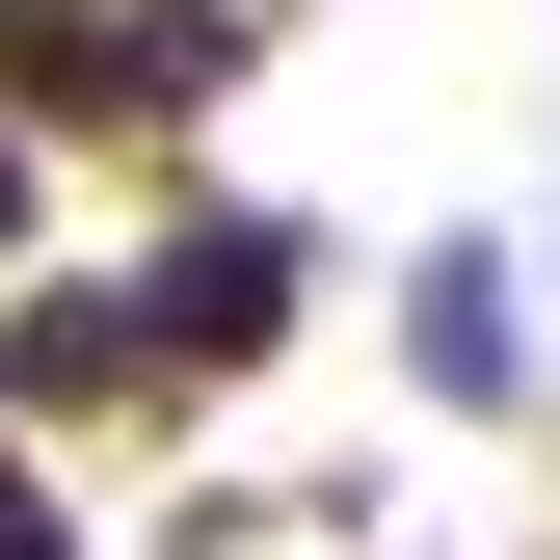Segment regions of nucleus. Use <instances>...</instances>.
Listing matches in <instances>:
<instances>
[{
    "mask_svg": "<svg viewBox=\"0 0 560 560\" xmlns=\"http://www.w3.org/2000/svg\"><path fill=\"white\" fill-rule=\"evenodd\" d=\"M0 400H27V428H81V400H161V374H133V267H107V294H0Z\"/></svg>",
    "mask_w": 560,
    "mask_h": 560,
    "instance_id": "4",
    "label": "nucleus"
},
{
    "mask_svg": "<svg viewBox=\"0 0 560 560\" xmlns=\"http://www.w3.org/2000/svg\"><path fill=\"white\" fill-rule=\"evenodd\" d=\"M0 560H81V508H54V480H27V454H0Z\"/></svg>",
    "mask_w": 560,
    "mask_h": 560,
    "instance_id": "5",
    "label": "nucleus"
},
{
    "mask_svg": "<svg viewBox=\"0 0 560 560\" xmlns=\"http://www.w3.org/2000/svg\"><path fill=\"white\" fill-rule=\"evenodd\" d=\"M294 294H320V241H294V214H187L161 267H133V374H187V400H241L267 347H294Z\"/></svg>",
    "mask_w": 560,
    "mask_h": 560,
    "instance_id": "2",
    "label": "nucleus"
},
{
    "mask_svg": "<svg viewBox=\"0 0 560 560\" xmlns=\"http://www.w3.org/2000/svg\"><path fill=\"white\" fill-rule=\"evenodd\" d=\"M241 81V0H0V107L54 133H187Z\"/></svg>",
    "mask_w": 560,
    "mask_h": 560,
    "instance_id": "1",
    "label": "nucleus"
},
{
    "mask_svg": "<svg viewBox=\"0 0 560 560\" xmlns=\"http://www.w3.org/2000/svg\"><path fill=\"white\" fill-rule=\"evenodd\" d=\"M400 374H428L454 428H508V400H534V267L480 241V214H454L428 267H400Z\"/></svg>",
    "mask_w": 560,
    "mask_h": 560,
    "instance_id": "3",
    "label": "nucleus"
},
{
    "mask_svg": "<svg viewBox=\"0 0 560 560\" xmlns=\"http://www.w3.org/2000/svg\"><path fill=\"white\" fill-rule=\"evenodd\" d=\"M27 161H54V133H27V107H0V241H27Z\"/></svg>",
    "mask_w": 560,
    "mask_h": 560,
    "instance_id": "6",
    "label": "nucleus"
}]
</instances>
